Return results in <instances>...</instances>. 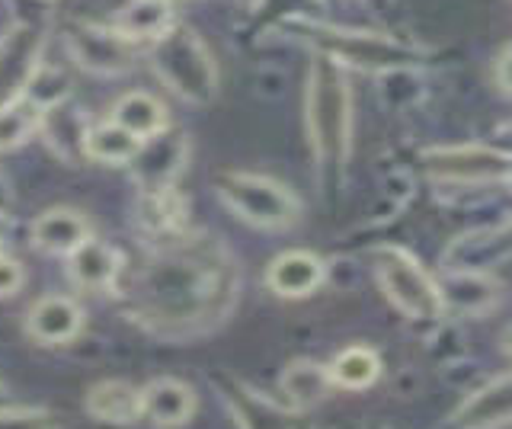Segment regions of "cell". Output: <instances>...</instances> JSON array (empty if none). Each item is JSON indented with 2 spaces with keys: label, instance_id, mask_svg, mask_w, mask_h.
<instances>
[{
  "label": "cell",
  "instance_id": "6da1fadb",
  "mask_svg": "<svg viewBox=\"0 0 512 429\" xmlns=\"http://www.w3.org/2000/svg\"><path fill=\"white\" fill-rule=\"evenodd\" d=\"M141 295L151 314L164 321H192V317H202L218 298V276L212 266L189 257H164L144 273Z\"/></svg>",
  "mask_w": 512,
  "mask_h": 429
},
{
  "label": "cell",
  "instance_id": "7a4b0ae2",
  "mask_svg": "<svg viewBox=\"0 0 512 429\" xmlns=\"http://www.w3.org/2000/svg\"><path fill=\"white\" fill-rule=\"evenodd\" d=\"M308 135L320 164L346 161L352 106L346 77L333 61H317L308 77Z\"/></svg>",
  "mask_w": 512,
  "mask_h": 429
},
{
  "label": "cell",
  "instance_id": "3957f363",
  "mask_svg": "<svg viewBox=\"0 0 512 429\" xmlns=\"http://www.w3.org/2000/svg\"><path fill=\"white\" fill-rule=\"evenodd\" d=\"M154 71L183 100L208 103L215 97V61L189 29H173L157 39Z\"/></svg>",
  "mask_w": 512,
  "mask_h": 429
},
{
  "label": "cell",
  "instance_id": "277c9868",
  "mask_svg": "<svg viewBox=\"0 0 512 429\" xmlns=\"http://www.w3.org/2000/svg\"><path fill=\"white\" fill-rule=\"evenodd\" d=\"M221 196L231 209L256 228H285L298 218V199L285 186L253 173L221 177Z\"/></svg>",
  "mask_w": 512,
  "mask_h": 429
},
{
  "label": "cell",
  "instance_id": "5b68a950",
  "mask_svg": "<svg viewBox=\"0 0 512 429\" xmlns=\"http://www.w3.org/2000/svg\"><path fill=\"white\" fill-rule=\"evenodd\" d=\"M378 279L384 285V295H388L404 314L423 317V321L442 314L439 285L423 273V266L416 263L410 253L397 250V247L381 250L378 253Z\"/></svg>",
  "mask_w": 512,
  "mask_h": 429
},
{
  "label": "cell",
  "instance_id": "8992f818",
  "mask_svg": "<svg viewBox=\"0 0 512 429\" xmlns=\"http://www.w3.org/2000/svg\"><path fill=\"white\" fill-rule=\"evenodd\" d=\"M432 177L455 180V183H477V180H506L509 157L487 148H442L426 157Z\"/></svg>",
  "mask_w": 512,
  "mask_h": 429
},
{
  "label": "cell",
  "instance_id": "52a82bcc",
  "mask_svg": "<svg viewBox=\"0 0 512 429\" xmlns=\"http://www.w3.org/2000/svg\"><path fill=\"white\" fill-rule=\"evenodd\" d=\"M327 279V266L320 257L308 250H292V253H282V257L272 260L266 282L269 289L276 295L285 298H301V295H311L314 289H320V282Z\"/></svg>",
  "mask_w": 512,
  "mask_h": 429
},
{
  "label": "cell",
  "instance_id": "ba28073f",
  "mask_svg": "<svg viewBox=\"0 0 512 429\" xmlns=\"http://www.w3.org/2000/svg\"><path fill=\"white\" fill-rule=\"evenodd\" d=\"M80 327H84V311L64 295H48L36 301L26 317L29 337L39 343H68L77 337Z\"/></svg>",
  "mask_w": 512,
  "mask_h": 429
},
{
  "label": "cell",
  "instance_id": "9c48e42d",
  "mask_svg": "<svg viewBox=\"0 0 512 429\" xmlns=\"http://www.w3.org/2000/svg\"><path fill=\"white\" fill-rule=\"evenodd\" d=\"M196 413V391L176 378H157L141 388V417L157 426H183Z\"/></svg>",
  "mask_w": 512,
  "mask_h": 429
},
{
  "label": "cell",
  "instance_id": "30bf717a",
  "mask_svg": "<svg viewBox=\"0 0 512 429\" xmlns=\"http://www.w3.org/2000/svg\"><path fill=\"white\" fill-rule=\"evenodd\" d=\"M71 45L80 65L93 71H122L132 65V39H125L119 29L106 33L100 26H80L71 36Z\"/></svg>",
  "mask_w": 512,
  "mask_h": 429
},
{
  "label": "cell",
  "instance_id": "8fae6325",
  "mask_svg": "<svg viewBox=\"0 0 512 429\" xmlns=\"http://www.w3.org/2000/svg\"><path fill=\"white\" fill-rule=\"evenodd\" d=\"M39 52V33L36 29H16L10 39L0 45V106L16 97V90L29 84L32 77V58Z\"/></svg>",
  "mask_w": 512,
  "mask_h": 429
},
{
  "label": "cell",
  "instance_id": "7c38bea8",
  "mask_svg": "<svg viewBox=\"0 0 512 429\" xmlns=\"http://www.w3.org/2000/svg\"><path fill=\"white\" fill-rule=\"evenodd\" d=\"M320 42L327 45V52H333L343 61H356V65H397L407 61L410 52L404 45L378 39V36H359V33H320Z\"/></svg>",
  "mask_w": 512,
  "mask_h": 429
},
{
  "label": "cell",
  "instance_id": "4fadbf2b",
  "mask_svg": "<svg viewBox=\"0 0 512 429\" xmlns=\"http://www.w3.org/2000/svg\"><path fill=\"white\" fill-rule=\"evenodd\" d=\"M119 273V253L103 241L87 237L77 250H71V279L87 292H103Z\"/></svg>",
  "mask_w": 512,
  "mask_h": 429
},
{
  "label": "cell",
  "instance_id": "5bb4252c",
  "mask_svg": "<svg viewBox=\"0 0 512 429\" xmlns=\"http://www.w3.org/2000/svg\"><path fill=\"white\" fill-rule=\"evenodd\" d=\"M509 420V375H500L477 394H471L455 413V423L461 429H487Z\"/></svg>",
  "mask_w": 512,
  "mask_h": 429
},
{
  "label": "cell",
  "instance_id": "9a60e30c",
  "mask_svg": "<svg viewBox=\"0 0 512 429\" xmlns=\"http://www.w3.org/2000/svg\"><path fill=\"white\" fill-rule=\"evenodd\" d=\"M32 241L48 253H71L87 241V221L71 209H52L32 221Z\"/></svg>",
  "mask_w": 512,
  "mask_h": 429
},
{
  "label": "cell",
  "instance_id": "2e32d148",
  "mask_svg": "<svg viewBox=\"0 0 512 429\" xmlns=\"http://www.w3.org/2000/svg\"><path fill=\"white\" fill-rule=\"evenodd\" d=\"M87 410L106 423H132L141 417V391L128 381H100L87 394Z\"/></svg>",
  "mask_w": 512,
  "mask_h": 429
},
{
  "label": "cell",
  "instance_id": "e0dca14e",
  "mask_svg": "<svg viewBox=\"0 0 512 429\" xmlns=\"http://www.w3.org/2000/svg\"><path fill=\"white\" fill-rule=\"evenodd\" d=\"M112 122L122 125L125 132H132L135 138L144 141V138H154V135L164 132L167 109L157 97H151V93L135 90L116 103V109H112Z\"/></svg>",
  "mask_w": 512,
  "mask_h": 429
},
{
  "label": "cell",
  "instance_id": "ac0fdd59",
  "mask_svg": "<svg viewBox=\"0 0 512 429\" xmlns=\"http://www.w3.org/2000/svg\"><path fill=\"white\" fill-rule=\"evenodd\" d=\"M144 141L135 138L132 132H125L116 122H103L96 125L90 135H84V151L93 161H106V164H128L141 154Z\"/></svg>",
  "mask_w": 512,
  "mask_h": 429
},
{
  "label": "cell",
  "instance_id": "d6986e66",
  "mask_svg": "<svg viewBox=\"0 0 512 429\" xmlns=\"http://www.w3.org/2000/svg\"><path fill=\"white\" fill-rule=\"evenodd\" d=\"M330 388H333L330 372L324 369V365L308 362V359L292 362L282 375V391L295 407H311L317 401H324Z\"/></svg>",
  "mask_w": 512,
  "mask_h": 429
},
{
  "label": "cell",
  "instance_id": "ffe728a7",
  "mask_svg": "<svg viewBox=\"0 0 512 429\" xmlns=\"http://www.w3.org/2000/svg\"><path fill=\"white\" fill-rule=\"evenodd\" d=\"M170 0H132L119 13V33L125 39H160L170 26Z\"/></svg>",
  "mask_w": 512,
  "mask_h": 429
},
{
  "label": "cell",
  "instance_id": "44dd1931",
  "mask_svg": "<svg viewBox=\"0 0 512 429\" xmlns=\"http://www.w3.org/2000/svg\"><path fill=\"white\" fill-rule=\"evenodd\" d=\"M327 372L333 385L359 391V388H368L381 375V359L375 349H368V346H349L333 359Z\"/></svg>",
  "mask_w": 512,
  "mask_h": 429
},
{
  "label": "cell",
  "instance_id": "7402d4cb",
  "mask_svg": "<svg viewBox=\"0 0 512 429\" xmlns=\"http://www.w3.org/2000/svg\"><path fill=\"white\" fill-rule=\"evenodd\" d=\"M42 119V109L29 97H13L10 103L0 106V148H16L20 141L29 138Z\"/></svg>",
  "mask_w": 512,
  "mask_h": 429
},
{
  "label": "cell",
  "instance_id": "603a6c76",
  "mask_svg": "<svg viewBox=\"0 0 512 429\" xmlns=\"http://www.w3.org/2000/svg\"><path fill=\"white\" fill-rule=\"evenodd\" d=\"M439 298H442V308H445V301H452L455 308L477 311V308H487L493 301V285L474 273H461L445 282V289H439Z\"/></svg>",
  "mask_w": 512,
  "mask_h": 429
},
{
  "label": "cell",
  "instance_id": "cb8c5ba5",
  "mask_svg": "<svg viewBox=\"0 0 512 429\" xmlns=\"http://www.w3.org/2000/svg\"><path fill=\"white\" fill-rule=\"evenodd\" d=\"M144 212H148V221L154 228H173V225H180L186 205L180 202V196L170 193V189H151V199L144 205Z\"/></svg>",
  "mask_w": 512,
  "mask_h": 429
},
{
  "label": "cell",
  "instance_id": "d4e9b609",
  "mask_svg": "<svg viewBox=\"0 0 512 429\" xmlns=\"http://www.w3.org/2000/svg\"><path fill=\"white\" fill-rule=\"evenodd\" d=\"M0 429H58L55 417L48 410H0Z\"/></svg>",
  "mask_w": 512,
  "mask_h": 429
},
{
  "label": "cell",
  "instance_id": "484cf974",
  "mask_svg": "<svg viewBox=\"0 0 512 429\" xmlns=\"http://www.w3.org/2000/svg\"><path fill=\"white\" fill-rule=\"evenodd\" d=\"M20 285H23V266L13 257H4V253H0V298L16 295Z\"/></svg>",
  "mask_w": 512,
  "mask_h": 429
},
{
  "label": "cell",
  "instance_id": "4316f807",
  "mask_svg": "<svg viewBox=\"0 0 512 429\" xmlns=\"http://www.w3.org/2000/svg\"><path fill=\"white\" fill-rule=\"evenodd\" d=\"M506 71H509V49H503V55H500V87H503V90L509 87Z\"/></svg>",
  "mask_w": 512,
  "mask_h": 429
},
{
  "label": "cell",
  "instance_id": "83f0119b",
  "mask_svg": "<svg viewBox=\"0 0 512 429\" xmlns=\"http://www.w3.org/2000/svg\"><path fill=\"white\" fill-rule=\"evenodd\" d=\"M4 394H7V388H4V381H0V404H4Z\"/></svg>",
  "mask_w": 512,
  "mask_h": 429
}]
</instances>
